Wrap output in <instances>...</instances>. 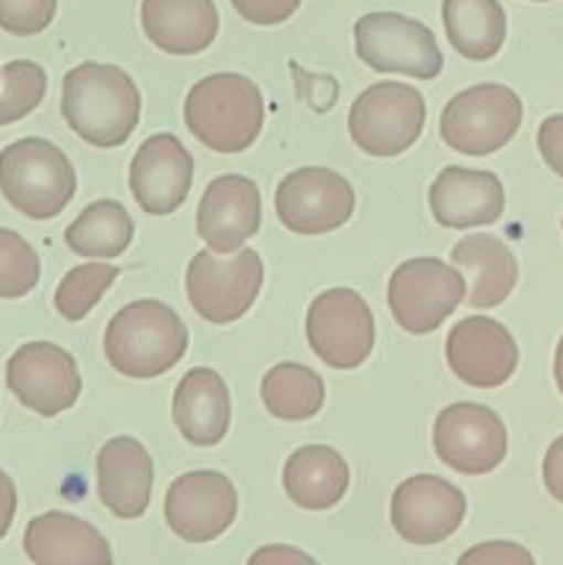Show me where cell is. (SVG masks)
Instances as JSON below:
<instances>
[{"label":"cell","mask_w":563,"mask_h":565,"mask_svg":"<svg viewBox=\"0 0 563 565\" xmlns=\"http://www.w3.org/2000/svg\"><path fill=\"white\" fill-rule=\"evenodd\" d=\"M61 114L83 141L114 149L136 132L141 119V92L119 66L86 61L64 75Z\"/></svg>","instance_id":"1"},{"label":"cell","mask_w":563,"mask_h":565,"mask_svg":"<svg viewBox=\"0 0 563 565\" xmlns=\"http://www.w3.org/2000/svg\"><path fill=\"white\" fill-rule=\"evenodd\" d=\"M263 92L257 83L237 72L202 77L185 97V127L213 152H246L263 132Z\"/></svg>","instance_id":"2"},{"label":"cell","mask_w":563,"mask_h":565,"mask_svg":"<svg viewBox=\"0 0 563 565\" xmlns=\"http://www.w3.org/2000/svg\"><path fill=\"white\" fill-rule=\"evenodd\" d=\"M103 348L119 375L138 381L158 379L185 356L188 329L163 301L141 298L110 318Z\"/></svg>","instance_id":"3"},{"label":"cell","mask_w":563,"mask_h":565,"mask_svg":"<svg viewBox=\"0 0 563 565\" xmlns=\"http://www.w3.org/2000/svg\"><path fill=\"white\" fill-rule=\"evenodd\" d=\"M75 166L55 143L20 138L0 149V193L17 213L50 221L75 199Z\"/></svg>","instance_id":"4"},{"label":"cell","mask_w":563,"mask_h":565,"mask_svg":"<svg viewBox=\"0 0 563 565\" xmlns=\"http://www.w3.org/2000/svg\"><path fill=\"white\" fill-rule=\"evenodd\" d=\"M263 259L254 248H237L232 257L204 248L188 263L185 292L199 318L226 326L252 309L263 290Z\"/></svg>","instance_id":"5"},{"label":"cell","mask_w":563,"mask_h":565,"mask_svg":"<svg viewBox=\"0 0 563 565\" xmlns=\"http://www.w3.org/2000/svg\"><path fill=\"white\" fill-rule=\"evenodd\" d=\"M522 99L502 83L464 88L439 116V136L450 149L472 158L497 152L522 125Z\"/></svg>","instance_id":"6"},{"label":"cell","mask_w":563,"mask_h":565,"mask_svg":"<svg viewBox=\"0 0 563 565\" xmlns=\"http://www.w3.org/2000/svg\"><path fill=\"white\" fill-rule=\"evenodd\" d=\"M425 127V97L408 83L364 88L348 114V132L364 154L395 158L412 149Z\"/></svg>","instance_id":"7"},{"label":"cell","mask_w":563,"mask_h":565,"mask_svg":"<svg viewBox=\"0 0 563 565\" xmlns=\"http://www.w3.org/2000/svg\"><path fill=\"white\" fill-rule=\"evenodd\" d=\"M353 42L359 61L386 75L431 81L445 66L434 31L425 22L397 11H373L359 17L353 25Z\"/></svg>","instance_id":"8"},{"label":"cell","mask_w":563,"mask_h":565,"mask_svg":"<svg viewBox=\"0 0 563 565\" xmlns=\"http://www.w3.org/2000/svg\"><path fill=\"white\" fill-rule=\"evenodd\" d=\"M467 292V279L456 265L434 257H417L397 265L386 287V303L408 334H431L458 309Z\"/></svg>","instance_id":"9"},{"label":"cell","mask_w":563,"mask_h":565,"mask_svg":"<svg viewBox=\"0 0 563 565\" xmlns=\"http://www.w3.org/2000/svg\"><path fill=\"white\" fill-rule=\"evenodd\" d=\"M307 340L326 367H362L375 342V323L368 301L348 287L323 290L309 303Z\"/></svg>","instance_id":"10"},{"label":"cell","mask_w":563,"mask_h":565,"mask_svg":"<svg viewBox=\"0 0 563 565\" xmlns=\"http://www.w3.org/2000/svg\"><path fill=\"white\" fill-rule=\"evenodd\" d=\"M276 215L293 235H326L348 224L357 207L351 182L323 166L296 169L279 182Z\"/></svg>","instance_id":"11"},{"label":"cell","mask_w":563,"mask_h":565,"mask_svg":"<svg viewBox=\"0 0 563 565\" xmlns=\"http://www.w3.org/2000/svg\"><path fill=\"white\" fill-rule=\"evenodd\" d=\"M6 386L39 417L70 412L81 397V370L75 356L53 342H28L6 362Z\"/></svg>","instance_id":"12"},{"label":"cell","mask_w":563,"mask_h":565,"mask_svg":"<svg viewBox=\"0 0 563 565\" xmlns=\"http://www.w3.org/2000/svg\"><path fill=\"white\" fill-rule=\"evenodd\" d=\"M434 450L458 475H489L506 461L508 434L502 419L480 403H453L434 423Z\"/></svg>","instance_id":"13"},{"label":"cell","mask_w":563,"mask_h":565,"mask_svg":"<svg viewBox=\"0 0 563 565\" xmlns=\"http://www.w3.org/2000/svg\"><path fill=\"white\" fill-rule=\"evenodd\" d=\"M166 524L188 544L221 539L237 516V491L226 475L213 469L185 472L169 486L163 500Z\"/></svg>","instance_id":"14"},{"label":"cell","mask_w":563,"mask_h":565,"mask_svg":"<svg viewBox=\"0 0 563 565\" xmlns=\"http://www.w3.org/2000/svg\"><path fill=\"white\" fill-rule=\"evenodd\" d=\"M467 516L461 491L436 475H414L395 489L390 522L406 544L436 546L450 539Z\"/></svg>","instance_id":"15"},{"label":"cell","mask_w":563,"mask_h":565,"mask_svg":"<svg viewBox=\"0 0 563 565\" xmlns=\"http://www.w3.org/2000/svg\"><path fill=\"white\" fill-rule=\"evenodd\" d=\"M447 364L472 390H497L517 373L519 348L511 331L491 318H464L447 334Z\"/></svg>","instance_id":"16"},{"label":"cell","mask_w":563,"mask_h":565,"mask_svg":"<svg viewBox=\"0 0 563 565\" xmlns=\"http://www.w3.org/2000/svg\"><path fill=\"white\" fill-rule=\"evenodd\" d=\"M263 224V196L257 182L243 174L215 177L196 210V235L210 252L232 254L252 241Z\"/></svg>","instance_id":"17"},{"label":"cell","mask_w":563,"mask_h":565,"mask_svg":"<svg viewBox=\"0 0 563 565\" xmlns=\"http://www.w3.org/2000/svg\"><path fill=\"white\" fill-rule=\"evenodd\" d=\"M193 182V158L171 132H155L130 163V191L144 213L171 215L185 204Z\"/></svg>","instance_id":"18"},{"label":"cell","mask_w":563,"mask_h":565,"mask_svg":"<svg viewBox=\"0 0 563 565\" xmlns=\"http://www.w3.org/2000/svg\"><path fill=\"white\" fill-rule=\"evenodd\" d=\"M431 215L447 230H472L500 221L506 210V191L491 171L447 166L428 191Z\"/></svg>","instance_id":"19"},{"label":"cell","mask_w":563,"mask_h":565,"mask_svg":"<svg viewBox=\"0 0 563 565\" xmlns=\"http://www.w3.org/2000/svg\"><path fill=\"white\" fill-rule=\"evenodd\" d=\"M155 463L147 447L132 436H116L97 452V494L114 516L132 522L152 500Z\"/></svg>","instance_id":"20"},{"label":"cell","mask_w":563,"mask_h":565,"mask_svg":"<svg viewBox=\"0 0 563 565\" xmlns=\"http://www.w3.org/2000/svg\"><path fill=\"white\" fill-rule=\"evenodd\" d=\"M28 561L39 565H110L108 541L83 519L72 513L50 511L31 519L22 535Z\"/></svg>","instance_id":"21"},{"label":"cell","mask_w":563,"mask_h":565,"mask_svg":"<svg viewBox=\"0 0 563 565\" xmlns=\"http://www.w3.org/2000/svg\"><path fill=\"white\" fill-rule=\"evenodd\" d=\"M174 425L193 447H215L224 441L232 423V401L224 379L210 367H193L174 390Z\"/></svg>","instance_id":"22"},{"label":"cell","mask_w":563,"mask_h":565,"mask_svg":"<svg viewBox=\"0 0 563 565\" xmlns=\"http://www.w3.org/2000/svg\"><path fill=\"white\" fill-rule=\"evenodd\" d=\"M141 28L169 55H196L219 36L213 0H144Z\"/></svg>","instance_id":"23"},{"label":"cell","mask_w":563,"mask_h":565,"mask_svg":"<svg viewBox=\"0 0 563 565\" xmlns=\"http://www.w3.org/2000/svg\"><path fill=\"white\" fill-rule=\"evenodd\" d=\"M450 263L469 281V307L491 309L506 301L519 279L511 246L495 235H467L453 246Z\"/></svg>","instance_id":"24"},{"label":"cell","mask_w":563,"mask_h":565,"mask_svg":"<svg viewBox=\"0 0 563 565\" xmlns=\"http://www.w3.org/2000/svg\"><path fill=\"white\" fill-rule=\"evenodd\" d=\"M282 480L293 505L304 511H329L346 497L351 469L334 447L307 445L287 458Z\"/></svg>","instance_id":"25"},{"label":"cell","mask_w":563,"mask_h":565,"mask_svg":"<svg viewBox=\"0 0 563 565\" xmlns=\"http://www.w3.org/2000/svg\"><path fill=\"white\" fill-rule=\"evenodd\" d=\"M442 20L453 50L469 61H489L506 44V11L497 0H445Z\"/></svg>","instance_id":"26"},{"label":"cell","mask_w":563,"mask_h":565,"mask_svg":"<svg viewBox=\"0 0 563 565\" xmlns=\"http://www.w3.org/2000/svg\"><path fill=\"white\" fill-rule=\"evenodd\" d=\"M136 235L130 213L114 199L92 202L64 232V243L77 257L114 259L127 252Z\"/></svg>","instance_id":"27"},{"label":"cell","mask_w":563,"mask_h":565,"mask_svg":"<svg viewBox=\"0 0 563 565\" xmlns=\"http://www.w3.org/2000/svg\"><path fill=\"white\" fill-rule=\"evenodd\" d=\"M263 403L270 417L285 423H304L318 417L326 401V386L315 370L298 362H282L265 373Z\"/></svg>","instance_id":"28"},{"label":"cell","mask_w":563,"mask_h":565,"mask_svg":"<svg viewBox=\"0 0 563 565\" xmlns=\"http://www.w3.org/2000/svg\"><path fill=\"white\" fill-rule=\"evenodd\" d=\"M116 279H119V268L108 259L77 265L61 279L55 290V312L70 323H77L97 307L99 298L114 287Z\"/></svg>","instance_id":"29"},{"label":"cell","mask_w":563,"mask_h":565,"mask_svg":"<svg viewBox=\"0 0 563 565\" xmlns=\"http://www.w3.org/2000/svg\"><path fill=\"white\" fill-rule=\"evenodd\" d=\"M0 127L14 125L39 108L47 94V72L33 61H9L0 72Z\"/></svg>","instance_id":"30"},{"label":"cell","mask_w":563,"mask_h":565,"mask_svg":"<svg viewBox=\"0 0 563 565\" xmlns=\"http://www.w3.org/2000/svg\"><path fill=\"white\" fill-rule=\"evenodd\" d=\"M42 263L31 243L0 226V298H22L39 285Z\"/></svg>","instance_id":"31"},{"label":"cell","mask_w":563,"mask_h":565,"mask_svg":"<svg viewBox=\"0 0 563 565\" xmlns=\"http://www.w3.org/2000/svg\"><path fill=\"white\" fill-rule=\"evenodd\" d=\"M59 0H0V28L11 36H36L55 20Z\"/></svg>","instance_id":"32"},{"label":"cell","mask_w":563,"mask_h":565,"mask_svg":"<svg viewBox=\"0 0 563 565\" xmlns=\"http://www.w3.org/2000/svg\"><path fill=\"white\" fill-rule=\"evenodd\" d=\"M301 0H232V9L252 25H282L298 11Z\"/></svg>","instance_id":"33"},{"label":"cell","mask_w":563,"mask_h":565,"mask_svg":"<svg viewBox=\"0 0 563 565\" xmlns=\"http://www.w3.org/2000/svg\"><path fill=\"white\" fill-rule=\"evenodd\" d=\"M461 563H533V555L528 550H522L519 544H511V541H489V544H480L475 550L464 552Z\"/></svg>","instance_id":"34"},{"label":"cell","mask_w":563,"mask_h":565,"mask_svg":"<svg viewBox=\"0 0 563 565\" xmlns=\"http://www.w3.org/2000/svg\"><path fill=\"white\" fill-rule=\"evenodd\" d=\"M539 152L546 169L563 180V114L546 116L539 127Z\"/></svg>","instance_id":"35"},{"label":"cell","mask_w":563,"mask_h":565,"mask_svg":"<svg viewBox=\"0 0 563 565\" xmlns=\"http://www.w3.org/2000/svg\"><path fill=\"white\" fill-rule=\"evenodd\" d=\"M541 475H544V486L552 500H557L563 505V436H557L550 445V450H546Z\"/></svg>","instance_id":"36"},{"label":"cell","mask_w":563,"mask_h":565,"mask_svg":"<svg viewBox=\"0 0 563 565\" xmlns=\"http://www.w3.org/2000/svg\"><path fill=\"white\" fill-rule=\"evenodd\" d=\"M17 513V489L14 480L0 469V541L6 539V533L11 530V522H14Z\"/></svg>","instance_id":"37"},{"label":"cell","mask_w":563,"mask_h":565,"mask_svg":"<svg viewBox=\"0 0 563 565\" xmlns=\"http://www.w3.org/2000/svg\"><path fill=\"white\" fill-rule=\"evenodd\" d=\"M248 563H315V557L304 555V552L290 550V546H268V550H259L248 557Z\"/></svg>","instance_id":"38"},{"label":"cell","mask_w":563,"mask_h":565,"mask_svg":"<svg viewBox=\"0 0 563 565\" xmlns=\"http://www.w3.org/2000/svg\"><path fill=\"white\" fill-rule=\"evenodd\" d=\"M555 384H557V390H561V395H563V337H561V342H557V348H555Z\"/></svg>","instance_id":"39"},{"label":"cell","mask_w":563,"mask_h":565,"mask_svg":"<svg viewBox=\"0 0 563 565\" xmlns=\"http://www.w3.org/2000/svg\"><path fill=\"white\" fill-rule=\"evenodd\" d=\"M535 3H546V0H535Z\"/></svg>","instance_id":"40"}]
</instances>
